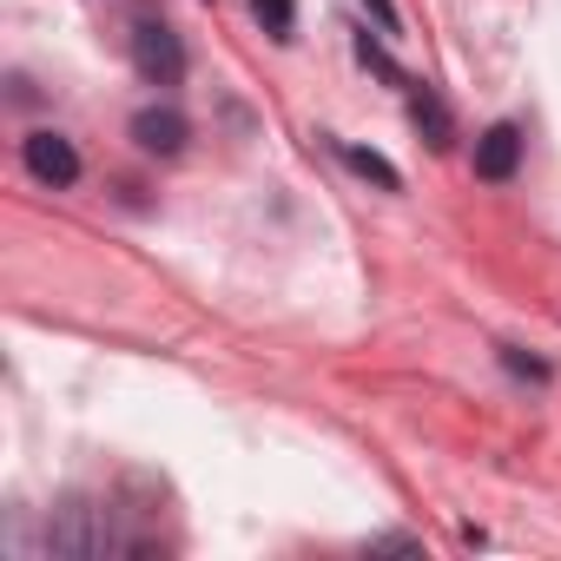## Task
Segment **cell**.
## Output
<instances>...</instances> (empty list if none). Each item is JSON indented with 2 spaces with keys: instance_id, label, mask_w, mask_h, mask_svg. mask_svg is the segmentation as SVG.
<instances>
[{
  "instance_id": "cell-1",
  "label": "cell",
  "mask_w": 561,
  "mask_h": 561,
  "mask_svg": "<svg viewBox=\"0 0 561 561\" xmlns=\"http://www.w3.org/2000/svg\"><path fill=\"white\" fill-rule=\"evenodd\" d=\"M133 67H139L146 87H179L185 80V41L159 14H139L133 21Z\"/></svg>"
},
{
  "instance_id": "cell-2",
  "label": "cell",
  "mask_w": 561,
  "mask_h": 561,
  "mask_svg": "<svg viewBox=\"0 0 561 561\" xmlns=\"http://www.w3.org/2000/svg\"><path fill=\"white\" fill-rule=\"evenodd\" d=\"M21 159H27V172L41 179V185H54V192H67L73 179H80V152H73V139H60V133H27L21 139Z\"/></svg>"
},
{
  "instance_id": "cell-3",
  "label": "cell",
  "mask_w": 561,
  "mask_h": 561,
  "mask_svg": "<svg viewBox=\"0 0 561 561\" xmlns=\"http://www.w3.org/2000/svg\"><path fill=\"white\" fill-rule=\"evenodd\" d=\"M133 146L152 152V159L185 152V113H179V106H146V113H133Z\"/></svg>"
},
{
  "instance_id": "cell-4",
  "label": "cell",
  "mask_w": 561,
  "mask_h": 561,
  "mask_svg": "<svg viewBox=\"0 0 561 561\" xmlns=\"http://www.w3.org/2000/svg\"><path fill=\"white\" fill-rule=\"evenodd\" d=\"M515 165H522V126H489L482 139H476V179H515Z\"/></svg>"
},
{
  "instance_id": "cell-5",
  "label": "cell",
  "mask_w": 561,
  "mask_h": 561,
  "mask_svg": "<svg viewBox=\"0 0 561 561\" xmlns=\"http://www.w3.org/2000/svg\"><path fill=\"white\" fill-rule=\"evenodd\" d=\"M410 119H416V126H423V139H430V146H436V152H443V146H449V106H443V100H436V93H410Z\"/></svg>"
},
{
  "instance_id": "cell-6",
  "label": "cell",
  "mask_w": 561,
  "mask_h": 561,
  "mask_svg": "<svg viewBox=\"0 0 561 561\" xmlns=\"http://www.w3.org/2000/svg\"><path fill=\"white\" fill-rule=\"evenodd\" d=\"M344 165H351V172H364V179H377L383 192H397V185H403V172H397V165H390L383 152H364V146H344Z\"/></svg>"
},
{
  "instance_id": "cell-7",
  "label": "cell",
  "mask_w": 561,
  "mask_h": 561,
  "mask_svg": "<svg viewBox=\"0 0 561 561\" xmlns=\"http://www.w3.org/2000/svg\"><path fill=\"white\" fill-rule=\"evenodd\" d=\"M257 21L271 41H291V0H257Z\"/></svg>"
},
{
  "instance_id": "cell-8",
  "label": "cell",
  "mask_w": 561,
  "mask_h": 561,
  "mask_svg": "<svg viewBox=\"0 0 561 561\" xmlns=\"http://www.w3.org/2000/svg\"><path fill=\"white\" fill-rule=\"evenodd\" d=\"M416 548H423L416 535H377L370 541V554H416Z\"/></svg>"
},
{
  "instance_id": "cell-9",
  "label": "cell",
  "mask_w": 561,
  "mask_h": 561,
  "mask_svg": "<svg viewBox=\"0 0 561 561\" xmlns=\"http://www.w3.org/2000/svg\"><path fill=\"white\" fill-rule=\"evenodd\" d=\"M502 364H508L515 377H535V383L548 377V364H535V357H522V351H502Z\"/></svg>"
},
{
  "instance_id": "cell-10",
  "label": "cell",
  "mask_w": 561,
  "mask_h": 561,
  "mask_svg": "<svg viewBox=\"0 0 561 561\" xmlns=\"http://www.w3.org/2000/svg\"><path fill=\"white\" fill-rule=\"evenodd\" d=\"M370 8L383 14V27H397V8H390V0H370Z\"/></svg>"
}]
</instances>
